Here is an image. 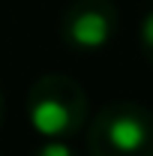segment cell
I'll list each match as a JSON object with an SVG mask.
<instances>
[{
  "label": "cell",
  "instance_id": "6",
  "mask_svg": "<svg viewBox=\"0 0 153 156\" xmlns=\"http://www.w3.org/2000/svg\"><path fill=\"white\" fill-rule=\"evenodd\" d=\"M3 120H6V99H3V90H0V129H3Z\"/></svg>",
  "mask_w": 153,
  "mask_h": 156
},
{
  "label": "cell",
  "instance_id": "1",
  "mask_svg": "<svg viewBox=\"0 0 153 156\" xmlns=\"http://www.w3.org/2000/svg\"><path fill=\"white\" fill-rule=\"evenodd\" d=\"M87 93L72 75L48 72L33 81L27 93L30 126L45 141H66L87 123Z\"/></svg>",
  "mask_w": 153,
  "mask_h": 156
},
{
  "label": "cell",
  "instance_id": "2",
  "mask_svg": "<svg viewBox=\"0 0 153 156\" xmlns=\"http://www.w3.org/2000/svg\"><path fill=\"white\" fill-rule=\"evenodd\" d=\"M90 156H153V111L138 102H108L87 126Z\"/></svg>",
  "mask_w": 153,
  "mask_h": 156
},
{
  "label": "cell",
  "instance_id": "3",
  "mask_svg": "<svg viewBox=\"0 0 153 156\" xmlns=\"http://www.w3.org/2000/svg\"><path fill=\"white\" fill-rule=\"evenodd\" d=\"M117 6L111 0H72L60 15V36L75 51H99L117 33Z\"/></svg>",
  "mask_w": 153,
  "mask_h": 156
},
{
  "label": "cell",
  "instance_id": "4",
  "mask_svg": "<svg viewBox=\"0 0 153 156\" xmlns=\"http://www.w3.org/2000/svg\"><path fill=\"white\" fill-rule=\"evenodd\" d=\"M138 45H141V54L147 57V63L153 66V9L138 24Z\"/></svg>",
  "mask_w": 153,
  "mask_h": 156
},
{
  "label": "cell",
  "instance_id": "5",
  "mask_svg": "<svg viewBox=\"0 0 153 156\" xmlns=\"http://www.w3.org/2000/svg\"><path fill=\"white\" fill-rule=\"evenodd\" d=\"M30 156H78L69 141H42Z\"/></svg>",
  "mask_w": 153,
  "mask_h": 156
}]
</instances>
